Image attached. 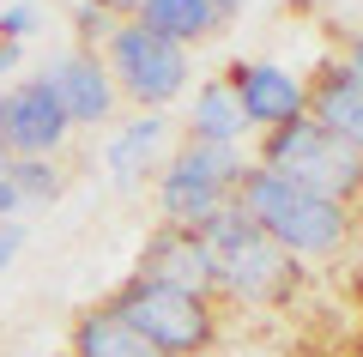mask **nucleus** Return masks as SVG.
<instances>
[{"mask_svg": "<svg viewBox=\"0 0 363 357\" xmlns=\"http://www.w3.org/2000/svg\"><path fill=\"white\" fill-rule=\"evenodd\" d=\"M6 170H13V158H6V152H0V182H6Z\"/></svg>", "mask_w": 363, "mask_h": 357, "instance_id": "nucleus-23", "label": "nucleus"}, {"mask_svg": "<svg viewBox=\"0 0 363 357\" xmlns=\"http://www.w3.org/2000/svg\"><path fill=\"white\" fill-rule=\"evenodd\" d=\"M345 67H351V73H363V31H357V43H351V61Z\"/></svg>", "mask_w": 363, "mask_h": 357, "instance_id": "nucleus-22", "label": "nucleus"}, {"mask_svg": "<svg viewBox=\"0 0 363 357\" xmlns=\"http://www.w3.org/2000/svg\"><path fill=\"white\" fill-rule=\"evenodd\" d=\"M140 279H157V285H176V291H194V297H218V267H212L206 243L194 230H176V224H157L152 243L140 255Z\"/></svg>", "mask_w": 363, "mask_h": 357, "instance_id": "nucleus-9", "label": "nucleus"}, {"mask_svg": "<svg viewBox=\"0 0 363 357\" xmlns=\"http://www.w3.org/2000/svg\"><path fill=\"white\" fill-rule=\"evenodd\" d=\"M164 140H169V115L164 109H145L140 121H128V128L109 140V176H116V182H140L145 170L157 164Z\"/></svg>", "mask_w": 363, "mask_h": 357, "instance_id": "nucleus-14", "label": "nucleus"}, {"mask_svg": "<svg viewBox=\"0 0 363 357\" xmlns=\"http://www.w3.org/2000/svg\"><path fill=\"white\" fill-rule=\"evenodd\" d=\"M242 6H248V0H152V6L140 13V25L188 49V43L212 37L218 25H230V18L242 13Z\"/></svg>", "mask_w": 363, "mask_h": 357, "instance_id": "nucleus-12", "label": "nucleus"}, {"mask_svg": "<svg viewBox=\"0 0 363 357\" xmlns=\"http://www.w3.org/2000/svg\"><path fill=\"white\" fill-rule=\"evenodd\" d=\"M224 79H230L236 103H242L248 133H272V128H285V121H297V115H309V85L291 67L248 61V67H230Z\"/></svg>", "mask_w": 363, "mask_h": 357, "instance_id": "nucleus-8", "label": "nucleus"}, {"mask_svg": "<svg viewBox=\"0 0 363 357\" xmlns=\"http://www.w3.org/2000/svg\"><path fill=\"white\" fill-rule=\"evenodd\" d=\"M6 182H13L18 206H49L55 194H61V170H55V158H13Z\"/></svg>", "mask_w": 363, "mask_h": 357, "instance_id": "nucleus-16", "label": "nucleus"}, {"mask_svg": "<svg viewBox=\"0 0 363 357\" xmlns=\"http://www.w3.org/2000/svg\"><path fill=\"white\" fill-rule=\"evenodd\" d=\"M37 25H43V13L30 6V0H18V6H0V43H25Z\"/></svg>", "mask_w": 363, "mask_h": 357, "instance_id": "nucleus-17", "label": "nucleus"}, {"mask_svg": "<svg viewBox=\"0 0 363 357\" xmlns=\"http://www.w3.org/2000/svg\"><path fill=\"white\" fill-rule=\"evenodd\" d=\"M255 164L272 170V176H285V182H297V188H309V194H321V200H333V206H351L363 194V158L351 145H339L327 128H315L309 115L260 133Z\"/></svg>", "mask_w": 363, "mask_h": 357, "instance_id": "nucleus-4", "label": "nucleus"}, {"mask_svg": "<svg viewBox=\"0 0 363 357\" xmlns=\"http://www.w3.org/2000/svg\"><path fill=\"white\" fill-rule=\"evenodd\" d=\"M73 18H79V37H85V43H109V37H116V25H121V18H109L97 0H79Z\"/></svg>", "mask_w": 363, "mask_h": 357, "instance_id": "nucleus-18", "label": "nucleus"}, {"mask_svg": "<svg viewBox=\"0 0 363 357\" xmlns=\"http://www.w3.org/2000/svg\"><path fill=\"white\" fill-rule=\"evenodd\" d=\"M104 309L116 321H128L140 339H152L164 357H200V351H212V339H218V309H212L206 297L176 291V285H157V279H140V273L121 279Z\"/></svg>", "mask_w": 363, "mask_h": 357, "instance_id": "nucleus-3", "label": "nucleus"}, {"mask_svg": "<svg viewBox=\"0 0 363 357\" xmlns=\"http://www.w3.org/2000/svg\"><path fill=\"white\" fill-rule=\"evenodd\" d=\"M97 6H104L109 18H140L145 6H152V0H97Z\"/></svg>", "mask_w": 363, "mask_h": 357, "instance_id": "nucleus-20", "label": "nucleus"}, {"mask_svg": "<svg viewBox=\"0 0 363 357\" xmlns=\"http://www.w3.org/2000/svg\"><path fill=\"white\" fill-rule=\"evenodd\" d=\"M43 79H49L55 103L67 109V121H73V128H97V121H109V115H116V79H109V67L97 61L91 49L61 55Z\"/></svg>", "mask_w": 363, "mask_h": 357, "instance_id": "nucleus-10", "label": "nucleus"}, {"mask_svg": "<svg viewBox=\"0 0 363 357\" xmlns=\"http://www.w3.org/2000/svg\"><path fill=\"white\" fill-rule=\"evenodd\" d=\"M18 248H25V224H18V218H6V224H0V273L13 267Z\"/></svg>", "mask_w": 363, "mask_h": 357, "instance_id": "nucleus-19", "label": "nucleus"}, {"mask_svg": "<svg viewBox=\"0 0 363 357\" xmlns=\"http://www.w3.org/2000/svg\"><path fill=\"white\" fill-rule=\"evenodd\" d=\"M194 236L206 243L212 267H218V297H230V303H242V309L291 303V291H297L303 267H297V260H291L279 243H272L255 218L242 212V200H230L224 212H212Z\"/></svg>", "mask_w": 363, "mask_h": 357, "instance_id": "nucleus-1", "label": "nucleus"}, {"mask_svg": "<svg viewBox=\"0 0 363 357\" xmlns=\"http://www.w3.org/2000/svg\"><path fill=\"white\" fill-rule=\"evenodd\" d=\"M13 67H18V43H0V79L13 73Z\"/></svg>", "mask_w": 363, "mask_h": 357, "instance_id": "nucleus-21", "label": "nucleus"}, {"mask_svg": "<svg viewBox=\"0 0 363 357\" xmlns=\"http://www.w3.org/2000/svg\"><path fill=\"white\" fill-rule=\"evenodd\" d=\"M248 176V158L242 145H200V140H182V152L164 164L157 176V224H176V230H200L212 212L236 200Z\"/></svg>", "mask_w": 363, "mask_h": 357, "instance_id": "nucleus-5", "label": "nucleus"}, {"mask_svg": "<svg viewBox=\"0 0 363 357\" xmlns=\"http://www.w3.org/2000/svg\"><path fill=\"white\" fill-rule=\"evenodd\" d=\"M248 121H242V103H236L230 79H206L194 91V109H188V140L200 145H242Z\"/></svg>", "mask_w": 363, "mask_h": 357, "instance_id": "nucleus-13", "label": "nucleus"}, {"mask_svg": "<svg viewBox=\"0 0 363 357\" xmlns=\"http://www.w3.org/2000/svg\"><path fill=\"white\" fill-rule=\"evenodd\" d=\"M236 200H242V212L255 218L291 260H333L339 248H345V230H351L345 206L321 200V194L272 176V170H260V164H248Z\"/></svg>", "mask_w": 363, "mask_h": 357, "instance_id": "nucleus-2", "label": "nucleus"}, {"mask_svg": "<svg viewBox=\"0 0 363 357\" xmlns=\"http://www.w3.org/2000/svg\"><path fill=\"white\" fill-rule=\"evenodd\" d=\"M309 121L327 128L339 145L363 158V73H351L345 61H333L327 73L309 79Z\"/></svg>", "mask_w": 363, "mask_h": 357, "instance_id": "nucleus-11", "label": "nucleus"}, {"mask_svg": "<svg viewBox=\"0 0 363 357\" xmlns=\"http://www.w3.org/2000/svg\"><path fill=\"white\" fill-rule=\"evenodd\" d=\"M67 133H73V121L55 103L49 79H18L0 91V152L6 158H55Z\"/></svg>", "mask_w": 363, "mask_h": 357, "instance_id": "nucleus-7", "label": "nucleus"}, {"mask_svg": "<svg viewBox=\"0 0 363 357\" xmlns=\"http://www.w3.org/2000/svg\"><path fill=\"white\" fill-rule=\"evenodd\" d=\"M73 357H164V351L152 339H140L128 321H116L109 309H91L73 327Z\"/></svg>", "mask_w": 363, "mask_h": 357, "instance_id": "nucleus-15", "label": "nucleus"}, {"mask_svg": "<svg viewBox=\"0 0 363 357\" xmlns=\"http://www.w3.org/2000/svg\"><path fill=\"white\" fill-rule=\"evenodd\" d=\"M104 67L116 79L121 97H133L140 109H164L188 91V49L157 31H145L140 18L116 25V37L104 43Z\"/></svg>", "mask_w": 363, "mask_h": 357, "instance_id": "nucleus-6", "label": "nucleus"}]
</instances>
